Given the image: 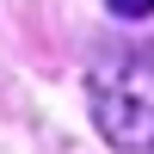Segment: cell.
Returning <instances> with one entry per match:
<instances>
[{"label":"cell","instance_id":"obj_1","mask_svg":"<svg viewBox=\"0 0 154 154\" xmlns=\"http://www.w3.org/2000/svg\"><path fill=\"white\" fill-rule=\"evenodd\" d=\"M93 123L117 154H154V43L105 56L86 80Z\"/></svg>","mask_w":154,"mask_h":154},{"label":"cell","instance_id":"obj_2","mask_svg":"<svg viewBox=\"0 0 154 154\" xmlns=\"http://www.w3.org/2000/svg\"><path fill=\"white\" fill-rule=\"evenodd\" d=\"M105 6L117 12V19H130V25H136V19H148V12H154V0H105Z\"/></svg>","mask_w":154,"mask_h":154}]
</instances>
